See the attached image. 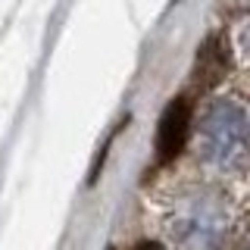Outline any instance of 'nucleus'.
Listing matches in <instances>:
<instances>
[{"instance_id": "nucleus-1", "label": "nucleus", "mask_w": 250, "mask_h": 250, "mask_svg": "<svg viewBox=\"0 0 250 250\" xmlns=\"http://www.w3.org/2000/svg\"><path fill=\"white\" fill-rule=\"evenodd\" d=\"M197 147L207 166L231 172L244 166L247 156V113L238 100L222 97L207 106L197 128Z\"/></svg>"}, {"instance_id": "nucleus-2", "label": "nucleus", "mask_w": 250, "mask_h": 250, "mask_svg": "<svg viewBox=\"0 0 250 250\" xmlns=\"http://www.w3.org/2000/svg\"><path fill=\"white\" fill-rule=\"evenodd\" d=\"M169 238L178 250H219L229 241V213L216 194H188L169 216Z\"/></svg>"}, {"instance_id": "nucleus-3", "label": "nucleus", "mask_w": 250, "mask_h": 250, "mask_svg": "<svg viewBox=\"0 0 250 250\" xmlns=\"http://www.w3.org/2000/svg\"><path fill=\"white\" fill-rule=\"evenodd\" d=\"M194 122V106L188 97L169 100V106L160 116V128H156V163H172L185 150L188 135H191Z\"/></svg>"}, {"instance_id": "nucleus-4", "label": "nucleus", "mask_w": 250, "mask_h": 250, "mask_svg": "<svg viewBox=\"0 0 250 250\" xmlns=\"http://www.w3.org/2000/svg\"><path fill=\"white\" fill-rule=\"evenodd\" d=\"M131 250H166L163 244H156V241H141V244H135Z\"/></svg>"}]
</instances>
